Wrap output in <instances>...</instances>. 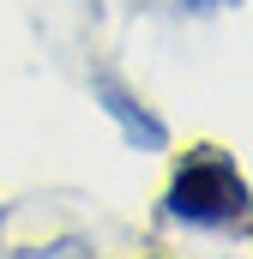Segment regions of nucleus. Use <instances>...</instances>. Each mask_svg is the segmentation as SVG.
I'll return each instance as SVG.
<instances>
[{"mask_svg":"<svg viewBox=\"0 0 253 259\" xmlns=\"http://www.w3.org/2000/svg\"><path fill=\"white\" fill-rule=\"evenodd\" d=\"M199 6H205V0H199Z\"/></svg>","mask_w":253,"mask_h":259,"instance_id":"7ed1b4c3","label":"nucleus"},{"mask_svg":"<svg viewBox=\"0 0 253 259\" xmlns=\"http://www.w3.org/2000/svg\"><path fill=\"white\" fill-rule=\"evenodd\" d=\"M97 103H103V109L121 121L126 145H139V151H163V145H169V127H163V121H157V115H151L139 97H126L115 78H97Z\"/></svg>","mask_w":253,"mask_h":259,"instance_id":"f03ea898","label":"nucleus"},{"mask_svg":"<svg viewBox=\"0 0 253 259\" xmlns=\"http://www.w3.org/2000/svg\"><path fill=\"white\" fill-rule=\"evenodd\" d=\"M163 217L169 223H193V229H223V223H247V181L241 169L199 145L193 157H181L175 181H169V199H163Z\"/></svg>","mask_w":253,"mask_h":259,"instance_id":"f257e3e1","label":"nucleus"}]
</instances>
